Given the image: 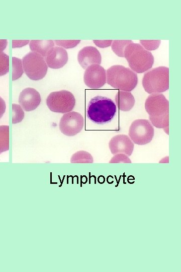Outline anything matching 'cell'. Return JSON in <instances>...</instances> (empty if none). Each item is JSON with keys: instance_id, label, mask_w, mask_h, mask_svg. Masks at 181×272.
Returning <instances> with one entry per match:
<instances>
[{"instance_id": "obj_30", "label": "cell", "mask_w": 181, "mask_h": 272, "mask_svg": "<svg viewBox=\"0 0 181 272\" xmlns=\"http://www.w3.org/2000/svg\"><path fill=\"white\" fill-rule=\"evenodd\" d=\"M8 41L6 39H0V52H2L7 47Z\"/></svg>"}, {"instance_id": "obj_14", "label": "cell", "mask_w": 181, "mask_h": 272, "mask_svg": "<svg viewBox=\"0 0 181 272\" xmlns=\"http://www.w3.org/2000/svg\"><path fill=\"white\" fill-rule=\"evenodd\" d=\"M68 54L65 49L61 47H54L51 52L45 57V61L48 67L58 69L62 67L68 61Z\"/></svg>"}, {"instance_id": "obj_26", "label": "cell", "mask_w": 181, "mask_h": 272, "mask_svg": "<svg viewBox=\"0 0 181 272\" xmlns=\"http://www.w3.org/2000/svg\"><path fill=\"white\" fill-rule=\"evenodd\" d=\"M141 44L147 50L157 49L160 43V40H140Z\"/></svg>"}, {"instance_id": "obj_24", "label": "cell", "mask_w": 181, "mask_h": 272, "mask_svg": "<svg viewBox=\"0 0 181 272\" xmlns=\"http://www.w3.org/2000/svg\"><path fill=\"white\" fill-rule=\"evenodd\" d=\"M131 163L129 157L125 154L119 153L114 155L111 159L109 163Z\"/></svg>"}, {"instance_id": "obj_22", "label": "cell", "mask_w": 181, "mask_h": 272, "mask_svg": "<svg viewBox=\"0 0 181 272\" xmlns=\"http://www.w3.org/2000/svg\"><path fill=\"white\" fill-rule=\"evenodd\" d=\"M12 123L15 124L22 121L24 117V112L20 105L12 104Z\"/></svg>"}, {"instance_id": "obj_8", "label": "cell", "mask_w": 181, "mask_h": 272, "mask_svg": "<svg viewBox=\"0 0 181 272\" xmlns=\"http://www.w3.org/2000/svg\"><path fill=\"white\" fill-rule=\"evenodd\" d=\"M83 117L79 113L72 111L63 114L59 122L61 132L69 137L79 133L83 128Z\"/></svg>"}, {"instance_id": "obj_12", "label": "cell", "mask_w": 181, "mask_h": 272, "mask_svg": "<svg viewBox=\"0 0 181 272\" xmlns=\"http://www.w3.org/2000/svg\"><path fill=\"white\" fill-rule=\"evenodd\" d=\"M41 98L39 93L33 88H27L20 93L19 103L26 111L35 110L40 104Z\"/></svg>"}, {"instance_id": "obj_23", "label": "cell", "mask_w": 181, "mask_h": 272, "mask_svg": "<svg viewBox=\"0 0 181 272\" xmlns=\"http://www.w3.org/2000/svg\"><path fill=\"white\" fill-rule=\"evenodd\" d=\"M9 72V56L3 52H0V76Z\"/></svg>"}, {"instance_id": "obj_15", "label": "cell", "mask_w": 181, "mask_h": 272, "mask_svg": "<svg viewBox=\"0 0 181 272\" xmlns=\"http://www.w3.org/2000/svg\"><path fill=\"white\" fill-rule=\"evenodd\" d=\"M54 46V42L52 40H32L29 43L31 50L43 57H46L49 54Z\"/></svg>"}, {"instance_id": "obj_18", "label": "cell", "mask_w": 181, "mask_h": 272, "mask_svg": "<svg viewBox=\"0 0 181 272\" xmlns=\"http://www.w3.org/2000/svg\"><path fill=\"white\" fill-rule=\"evenodd\" d=\"M9 149V126L0 125V154Z\"/></svg>"}, {"instance_id": "obj_20", "label": "cell", "mask_w": 181, "mask_h": 272, "mask_svg": "<svg viewBox=\"0 0 181 272\" xmlns=\"http://www.w3.org/2000/svg\"><path fill=\"white\" fill-rule=\"evenodd\" d=\"M132 42L131 40H113L112 42V49L118 56L124 57V51L126 46Z\"/></svg>"}, {"instance_id": "obj_3", "label": "cell", "mask_w": 181, "mask_h": 272, "mask_svg": "<svg viewBox=\"0 0 181 272\" xmlns=\"http://www.w3.org/2000/svg\"><path fill=\"white\" fill-rule=\"evenodd\" d=\"M124 57L130 67L137 73H142L151 69L154 62L152 54L138 43H131L124 51Z\"/></svg>"}, {"instance_id": "obj_2", "label": "cell", "mask_w": 181, "mask_h": 272, "mask_svg": "<svg viewBox=\"0 0 181 272\" xmlns=\"http://www.w3.org/2000/svg\"><path fill=\"white\" fill-rule=\"evenodd\" d=\"M106 81L108 85L120 91L130 92L138 84L137 74L129 68L114 65L107 71Z\"/></svg>"}, {"instance_id": "obj_25", "label": "cell", "mask_w": 181, "mask_h": 272, "mask_svg": "<svg viewBox=\"0 0 181 272\" xmlns=\"http://www.w3.org/2000/svg\"><path fill=\"white\" fill-rule=\"evenodd\" d=\"M80 40H54V43H55L56 45L62 46L66 49L74 47L80 42Z\"/></svg>"}, {"instance_id": "obj_28", "label": "cell", "mask_w": 181, "mask_h": 272, "mask_svg": "<svg viewBox=\"0 0 181 272\" xmlns=\"http://www.w3.org/2000/svg\"><path fill=\"white\" fill-rule=\"evenodd\" d=\"M30 40H12V48L21 47L23 46L27 45Z\"/></svg>"}, {"instance_id": "obj_16", "label": "cell", "mask_w": 181, "mask_h": 272, "mask_svg": "<svg viewBox=\"0 0 181 272\" xmlns=\"http://www.w3.org/2000/svg\"><path fill=\"white\" fill-rule=\"evenodd\" d=\"M115 101L119 109L123 111H128L134 106L135 99L130 92L119 91L115 96Z\"/></svg>"}, {"instance_id": "obj_4", "label": "cell", "mask_w": 181, "mask_h": 272, "mask_svg": "<svg viewBox=\"0 0 181 272\" xmlns=\"http://www.w3.org/2000/svg\"><path fill=\"white\" fill-rule=\"evenodd\" d=\"M144 90L150 94L161 93L169 89V69L155 67L144 74L142 79Z\"/></svg>"}, {"instance_id": "obj_7", "label": "cell", "mask_w": 181, "mask_h": 272, "mask_svg": "<svg viewBox=\"0 0 181 272\" xmlns=\"http://www.w3.org/2000/svg\"><path fill=\"white\" fill-rule=\"evenodd\" d=\"M129 136L135 144L144 145L149 143L154 136V128L147 119H136L129 127Z\"/></svg>"}, {"instance_id": "obj_5", "label": "cell", "mask_w": 181, "mask_h": 272, "mask_svg": "<svg viewBox=\"0 0 181 272\" xmlns=\"http://www.w3.org/2000/svg\"><path fill=\"white\" fill-rule=\"evenodd\" d=\"M23 70L31 80L37 81L45 77L48 66L44 57L34 52H30L22 59Z\"/></svg>"}, {"instance_id": "obj_9", "label": "cell", "mask_w": 181, "mask_h": 272, "mask_svg": "<svg viewBox=\"0 0 181 272\" xmlns=\"http://www.w3.org/2000/svg\"><path fill=\"white\" fill-rule=\"evenodd\" d=\"M84 84L93 89H98L106 83V72L99 64H94L88 66L84 73Z\"/></svg>"}, {"instance_id": "obj_11", "label": "cell", "mask_w": 181, "mask_h": 272, "mask_svg": "<svg viewBox=\"0 0 181 272\" xmlns=\"http://www.w3.org/2000/svg\"><path fill=\"white\" fill-rule=\"evenodd\" d=\"M134 144L129 136L120 134L113 137L109 142V147L112 154L122 153L130 156L134 149Z\"/></svg>"}, {"instance_id": "obj_1", "label": "cell", "mask_w": 181, "mask_h": 272, "mask_svg": "<svg viewBox=\"0 0 181 272\" xmlns=\"http://www.w3.org/2000/svg\"><path fill=\"white\" fill-rule=\"evenodd\" d=\"M116 112V106L112 99L97 96L92 98L88 102L86 116L94 123L104 124L110 122Z\"/></svg>"}, {"instance_id": "obj_17", "label": "cell", "mask_w": 181, "mask_h": 272, "mask_svg": "<svg viewBox=\"0 0 181 272\" xmlns=\"http://www.w3.org/2000/svg\"><path fill=\"white\" fill-rule=\"evenodd\" d=\"M71 163H92L94 162L93 156L85 151H79L73 154L71 158Z\"/></svg>"}, {"instance_id": "obj_27", "label": "cell", "mask_w": 181, "mask_h": 272, "mask_svg": "<svg viewBox=\"0 0 181 272\" xmlns=\"http://www.w3.org/2000/svg\"><path fill=\"white\" fill-rule=\"evenodd\" d=\"M112 40H94L95 44L99 47L105 48L111 45L112 42Z\"/></svg>"}, {"instance_id": "obj_10", "label": "cell", "mask_w": 181, "mask_h": 272, "mask_svg": "<svg viewBox=\"0 0 181 272\" xmlns=\"http://www.w3.org/2000/svg\"><path fill=\"white\" fill-rule=\"evenodd\" d=\"M145 108L149 116H159L169 112V102L162 94H152L146 99Z\"/></svg>"}, {"instance_id": "obj_19", "label": "cell", "mask_w": 181, "mask_h": 272, "mask_svg": "<svg viewBox=\"0 0 181 272\" xmlns=\"http://www.w3.org/2000/svg\"><path fill=\"white\" fill-rule=\"evenodd\" d=\"M150 122L155 127L164 128L169 126V112L157 116H149Z\"/></svg>"}, {"instance_id": "obj_21", "label": "cell", "mask_w": 181, "mask_h": 272, "mask_svg": "<svg viewBox=\"0 0 181 272\" xmlns=\"http://www.w3.org/2000/svg\"><path fill=\"white\" fill-rule=\"evenodd\" d=\"M12 81L20 78L24 73L22 60L16 57H12Z\"/></svg>"}, {"instance_id": "obj_29", "label": "cell", "mask_w": 181, "mask_h": 272, "mask_svg": "<svg viewBox=\"0 0 181 272\" xmlns=\"http://www.w3.org/2000/svg\"><path fill=\"white\" fill-rule=\"evenodd\" d=\"M6 109V104L4 100L0 97V119L3 116Z\"/></svg>"}, {"instance_id": "obj_13", "label": "cell", "mask_w": 181, "mask_h": 272, "mask_svg": "<svg viewBox=\"0 0 181 272\" xmlns=\"http://www.w3.org/2000/svg\"><path fill=\"white\" fill-rule=\"evenodd\" d=\"M77 60L80 65L83 69H86L92 64L101 63L102 56L97 48L88 46L79 50L77 55Z\"/></svg>"}, {"instance_id": "obj_6", "label": "cell", "mask_w": 181, "mask_h": 272, "mask_svg": "<svg viewBox=\"0 0 181 272\" xmlns=\"http://www.w3.org/2000/svg\"><path fill=\"white\" fill-rule=\"evenodd\" d=\"M46 102L48 108L52 112L66 113L74 108L75 99L70 92L62 90L50 93Z\"/></svg>"}]
</instances>
